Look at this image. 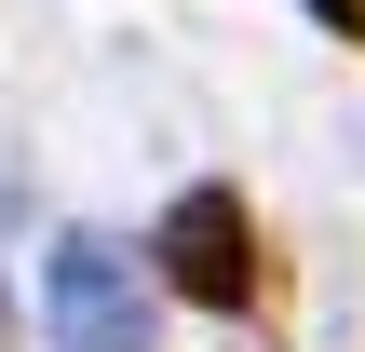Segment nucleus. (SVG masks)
<instances>
[{"label":"nucleus","instance_id":"obj_1","mask_svg":"<svg viewBox=\"0 0 365 352\" xmlns=\"http://www.w3.org/2000/svg\"><path fill=\"white\" fill-rule=\"evenodd\" d=\"M149 271H163L190 312H257V285H271V271H257V217H244V190H217V176H203V190H176V203H163V231H149Z\"/></svg>","mask_w":365,"mask_h":352},{"label":"nucleus","instance_id":"obj_2","mask_svg":"<svg viewBox=\"0 0 365 352\" xmlns=\"http://www.w3.org/2000/svg\"><path fill=\"white\" fill-rule=\"evenodd\" d=\"M41 326H54V352H149V271H135L108 231H54V258H41Z\"/></svg>","mask_w":365,"mask_h":352},{"label":"nucleus","instance_id":"obj_3","mask_svg":"<svg viewBox=\"0 0 365 352\" xmlns=\"http://www.w3.org/2000/svg\"><path fill=\"white\" fill-rule=\"evenodd\" d=\"M312 27H339V41H365V0H298Z\"/></svg>","mask_w":365,"mask_h":352}]
</instances>
